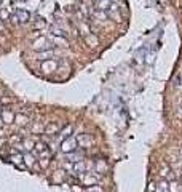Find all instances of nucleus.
<instances>
[{
  "instance_id": "1",
  "label": "nucleus",
  "mask_w": 182,
  "mask_h": 192,
  "mask_svg": "<svg viewBox=\"0 0 182 192\" xmlns=\"http://www.w3.org/2000/svg\"><path fill=\"white\" fill-rule=\"evenodd\" d=\"M77 146H78L77 138L69 136V138H66V139L61 143V151H62V152H66V154H72V152H75Z\"/></svg>"
},
{
  "instance_id": "2",
  "label": "nucleus",
  "mask_w": 182,
  "mask_h": 192,
  "mask_svg": "<svg viewBox=\"0 0 182 192\" xmlns=\"http://www.w3.org/2000/svg\"><path fill=\"white\" fill-rule=\"evenodd\" d=\"M77 143L82 146V147H89L91 144H93V138L88 136V134H80V136L77 138Z\"/></svg>"
},
{
  "instance_id": "3",
  "label": "nucleus",
  "mask_w": 182,
  "mask_h": 192,
  "mask_svg": "<svg viewBox=\"0 0 182 192\" xmlns=\"http://www.w3.org/2000/svg\"><path fill=\"white\" fill-rule=\"evenodd\" d=\"M32 48L34 50H48V48H51V45L47 38H38V40L32 45Z\"/></svg>"
},
{
  "instance_id": "4",
  "label": "nucleus",
  "mask_w": 182,
  "mask_h": 192,
  "mask_svg": "<svg viewBox=\"0 0 182 192\" xmlns=\"http://www.w3.org/2000/svg\"><path fill=\"white\" fill-rule=\"evenodd\" d=\"M29 13L27 11H18V13L15 15V21H19V22H26V21H29Z\"/></svg>"
},
{
  "instance_id": "5",
  "label": "nucleus",
  "mask_w": 182,
  "mask_h": 192,
  "mask_svg": "<svg viewBox=\"0 0 182 192\" xmlns=\"http://www.w3.org/2000/svg\"><path fill=\"white\" fill-rule=\"evenodd\" d=\"M22 160H24V155H22V154H13L10 157V162H13V163H16V165H19V167H22L21 165Z\"/></svg>"
},
{
  "instance_id": "6",
  "label": "nucleus",
  "mask_w": 182,
  "mask_h": 192,
  "mask_svg": "<svg viewBox=\"0 0 182 192\" xmlns=\"http://www.w3.org/2000/svg\"><path fill=\"white\" fill-rule=\"evenodd\" d=\"M82 179H83V184H86V186L96 183V178H94V176H89V174H83Z\"/></svg>"
},
{
  "instance_id": "7",
  "label": "nucleus",
  "mask_w": 182,
  "mask_h": 192,
  "mask_svg": "<svg viewBox=\"0 0 182 192\" xmlns=\"http://www.w3.org/2000/svg\"><path fill=\"white\" fill-rule=\"evenodd\" d=\"M96 168H98L99 173H104V171L107 170V163H106L104 160H99L98 163H96Z\"/></svg>"
},
{
  "instance_id": "8",
  "label": "nucleus",
  "mask_w": 182,
  "mask_h": 192,
  "mask_svg": "<svg viewBox=\"0 0 182 192\" xmlns=\"http://www.w3.org/2000/svg\"><path fill=\"white\" fill-rule=\"evenodd\" d=\"M96 5H98V8L104 10V8H107L110 5V2H109V0H96Z\"/></svg>"
},
{
  "instance_id": "9",
  "label": "nucleus",
  "mask_w": 182,
  "mask_h": 192,
  "mask_svg": "<svg viewBox=\"0 0 182 192\" xmlns=\"http://www.w3.org/2000/svg\"><path fill=\"white\" fill-rule=\"evenodd\" d=\"M2 117H3V120H5V122H8V123H10V122L15 118V115L11 114V112H8V111H7V112H3V114H2Z\"/></svg>"
},
{
  "instance_id": "10",
  "label": "nucleus",
  "mask_w": 182,
  "mask_h": 192,
  "mask_svg": "<svg viewBox=\"0 0 182 192\" xmlns=\"http://www.w3.org/2000/svg\"><path fill=\"white\" fill-rule=\"evenodd\" d=\"M70 131H72V127H70V125H67V127H66V128H64V130H62V131H61L62 138H64V139H66V138H69Z\"/></svg>"
},
{
  "instance_id": "11",
  "label": "nucleus",
  "mask_w": 182,
  "mask_h": 192,
  "mask_svg": "<svg viewBox=\"0 0 182 192\" xmlns=\"http://www.w3.org/2000/svg\"><path fill=\"white\" fill-rule=\"evenodd\" d=\"M15 120H16V123H19V125H26V123H27V118L22 117V115H16Z\"/></svg>"
},
{
  "instance_id": "12",
  "label": "nucleus",
  "mask_w": 182,
  "mask_h": 192,
  "mask_svg": "<svg viewBox=\"0 0 182 192\" xmlns=\"http://www.w3.org/2000/svg\"><path fill=\"white\" fill-rule=\"evenodd\" d=\"M158 192H169V189H168V184L166 183H160V187H158Z\"/></svg>"
},
{
  "instance_id": "13",
  "label": "nucleus",
  "mask_w": 182,
  "mask_h": 192,
  "mask_svg": "<svg viewBox=\"0 0 182 192\" xmlns=\"http://www.w3.org/2000/svg\"><path fill=\"white\" fill-rule=\"evenodd\" d=\"M54 131H58V125H54V123L47 128V133H48V134H50V133H54Z\"/></svg>"
},
{
  "instance_id": "14",
  "label": "nucleus",
  "mask_w": 182,
  "mask_h": 192,
  "mask_svg": "<svg viewBox=\"0 0 182 192\" xmlns=\"http://www.w3.org/2000/svg\"><path fill=\"white\" fill-rule=\"evenodd\" d=\"M88 192H102V190H101V187L94 186V187H89V189H88Z\"/></svg>"
},
{
  "instance_id": "15",
  "label": "nucleus",
  "mask_w": 182,
  "mask_h": 192,
  "mask_svg": "<svg viewBox=\"0 0 182 192\" xmlns=\"http://www.w3.org/2000/svg\"><path fill=\"white\" fill-rule=\"evenodd\" d=\"M149 190H155V184H153V183L149 184Z\"/></svg>"
},
{
  "instance_id": "16",
  "label": "nucleus",
  "mask_w": 182,
  "mask_h": 192,
  "mask_svg": "<svg viewBox=\"0 0 182 192\" xmlns=\"http://www.w3.org/2000/svg\"><path fill=\"white\" fill-rule=\"evenodd\" d=\"M0 127H3V122H2V117H0Z\"/></svg>"
}]
</instances>
